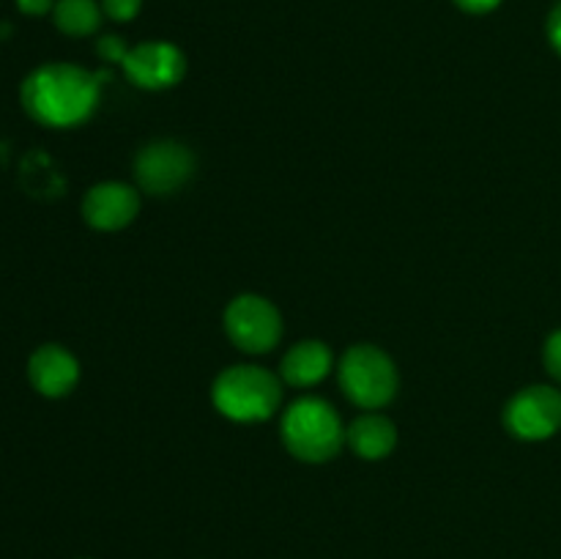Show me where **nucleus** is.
<instances>
[{
    "mask_svg": "<svg viewBox=\"0 0 561 559\" xmlns=\"http://www.w3.org/2000/svg\"><path fill=\"white\" fill-rule=\"evenodd\" d=\"M104 80H110V71H88L75 64L38 66L22 82V104L38 124L66 129L91 118Z\"/></svg>",
    "mask_w": 561,
    "mask_h": 559,
    "instance_id": "obj_1",
    "label": "nucleus"
},
{
    "mask_svg": "<svg viewBox=\"0 0 561 559\" xmlns=\"http://www.w3.org/2000/svg\"><path fill=\"white\" fill-rule=\"evenodd\" d=\"M214 409L233 422H263L283 403V381L261 365H230L211 387Z\"/></svg>",
    "mask_w": 561,
    "mask_h": 559,
    "instance_id": "obj_2",
    "label": "nucleus"
},
{
    "mask_svg": "<svg viewBox=\"0 0 561 559\" xmlns=\"http://www.w3.org/2000/svg\"><path fill=\"white\" fill-rule=\"evenodd\" d=\"M279 433L285 449L305 464H327L345 444L343 420L323 398H299L290 403Z\"/></svg>",
    "mask_w": 561,
    "mask_h": 559,
    "instance_id": "obj_3",
    "label": "nucleus"
},
{
    "mask_svg": "<svg viewBox=\"0 0 561 559\" xmlns=\"http://www.w3.org/2000/svg\"><path fill=\"white\" fill-rule=\"evenodd\" d=\"M337 376L345 398L359 409L376 411L398 395V367L392 356L378 345L359 343L345 351L337 365Z\"/></svg>",
    "mask_w": 561,
    "mask_h": 559,
    "instance_id": "obj_4",
    "label": "nucleus"
},
{
    "mask_svg": "<svg viewBox=\"0 0 561 559\" xmlns=\"http://www.w3.org/2000/svg\"><path fill=\"white\" fill-rule=\"evenodd\" d=\"M225 332L236 349L268 354L283 338V316L266 296L241 294L225 307Z\"/></svg>",
    "mask_w": 561,
    "mask_h": 559,
    "instance_id": "obj_5",
    "label": "nucleus"
},
{
    "mask_svg": "<svg viewBox=\"0 0 561 559\" xmlns=\"http://www.w3.org/2000/svg\"><path fill=\"white\" fill-rule=\"evenodd\" d=\"M504 425L515 438L546 442L561 431V389L531 384L515 392L504 409Z\"/></svg>",
    "mask_w": 561,
    "mask_h": 559,
    "instance_id": "obj_6",
    "label": "nucleus"
},
{
    "mask_svg": "<svg viewBox=\"0 0 561 559\" xmlns=\"http://www.w3.org/2000/svg\"><path fill=\"white\" fill-rule=\"evenodd\" d=\"M192 173H195V157L184 142H148L135 159V179L148 195H170V192L181 190Z\"/></svg>",
    "mask_w": 561,
    "mask_h": 559,
    "instance_id": "obj_7",
    "label": "nucleus"
},
{
    "mask_svg": "<svg viewBox=\"0 0 561 559\" xmlns=\"http://www.w3.org/2000/svg\"><path fill=\"white\" fill-rule=\"evenodd\" d=\"M124 75L146 91H164L184 80L186 58L170 42H142L129 47L124 58Z\"/></svg>",
    "mask_w": 561,
    "mask_h": 559,
    "instance_id": "obj_8",
    "label": "nucleus"
},
{
    "mask_svg": "<svg viewBox=\"0 0 561 559\" xmlns=\"http://www.w3.org/2000/svg\"><path fill=\"white\" fill-rule=\"evenodd\" d=\"M140 214V192L124 181H102L82 197V217L96 230H124Z\"/></svg>",
    "mask_w": 561,
    "mask_h": 559,
    "instance_id": "obj_9",
    "label": "nucleus"
},
{
    "mask_svg": "<svg viewBox=\"0 0 561 559\" xmlns=\"http://www.w3.org/2000/svg\"><path fill=\"white\" fill-rule=\"evenodd\" d=\"M31 384L44 398H64L80 381V362L64 345H42L27 362Z\"/></svg>",
    "mask_w": 561,
    "mask_h": 559,
    "instance_id": "obj_10",
    "label": "nucleus"
},
{
    "mask_svg": "<svg viewBox=\"0 0 561 559\" xmlns=\"http://www.w3.org/2000/svg\"><path fill=\"white\" fill-rule=\"evenodd\" d=\"M334 356L321 340H301L283 356L279 376L290 387H316L332 373Z\"/></svg>",
    "mask_w": 561,
    "mask_h": 559,
    "instance_id": "obj_11",
    "label": "nucleus"
},
{
    "mask_svg": "<svg viewBox=\"0 0 561 559\" xmlns=\"http://www.w3.org/2000/svg\"><path fill=\"white\" fill-rule=\"evenodd\" d=\"M345 442L362 460H381L398 447V427L389 417L367 411L351 422L345 431Z\"/></svg>",
    "mask_w": 561,
    "mask_h": 559,
    "instance_id": "obj_12",
    "label": "nucleus"
},
{
    "mask_svg": "<svg viewBox=\"0 0 561 559\" xmlns=\"http://www.w3.org/2000/svg\"><path fill=\"white\" fill-rule=\"evenodd\" d=\"M102 3L96 0H55L53 20L66 36H91L102 25Z\"/></svg>",
    "mask_w": 561,
    "mask_h": 559,
    "instance_id": "obj_13",
    "label": "nucleus"
},
{
    "mask_svg": "<svg viewBox=\"0 0 561 559\" xmlns=\"http://www.w3.org/2000/svg\"><path fill=\"white\" fill-rule=\"evenodd\" d=\"M542 365H546L548 376L561 384V329L548 334L546 345H542Z\"/></svg>",
    "mask_w": 561,
    "mask_h": 559,
    "instance_id": "obj_14",
    "label": "nucleus"
},
{
    "mask_svg": "<svg viewBox=\"0 0 561 559\" xmlns=\"http://www.w3.org/2000/svg\"><path fill=\"white\" fill-rule=\"evenodd\" d=\"M96 53L99 58L107 60V64H124V58L129 55V44L121 36H115V33H107V36L99 38Z\"/></svg>",
    "mask_w": 561,
    "mask_h": 559,
    "instance_id": "obj_15",
    "label": "nucleus"
},
{
    "mask_svg": "<svg viewBox=\"0 0 561 559\" xmlns=\"http://www.w3.org/2000/svg\"><path fill=\"white\" fill-rule=\"evenodd\" d=\"M142 9V0H102V11L115 22H131Z\"/></svg>",
    "mask_w": 561,
    "mask_h": 559,
    "instance_id": "obj_16",
    "label": "nucleus"
},
{
    "mask_svg": "<svg viewBox=\"0 0 561 559\" xmlns=\"http://www.w3.org/2000/svg\"><path fill=\"white\" fill-rule=\"evenodd\" d=\"M546 33H548V42H551V47L561 55V0L557 5H553L551 14H548Z\"/></svg>",
    "mask_w": 561,
    "mask_h": 559,
    "instance_id": "obj_17",
    "label": "nucleus"
},
{
    "mask_svg": "<svg viewBox=\"0 0 561 559\" xmlns=\"http://www.w3.org/2000/svg\"><path fill=\"white\" fill-rule=\"evenodd\" d=\"M455 5L469 11V14H488V11H493L496 5H502V0H455Z\"/></svg>",
    "mask_w": 561,
    "mask_h": 559,
    "instance_id": "obj_18",
    "label": "nucleus"
},
{
    "mask_svg": "<svg viewBox=\"0 0 561 559\" xmlns=\"http://www.w3.org/2000/svg\"><path fill=\"white\" fill-rule=\"evenodd\" d=\"M16 5H20V11H25V14L38 16V14H47V11H53L55 0H16Z\"/></svg>",
    "mask_w": 561,
    "mask_h": 559,
    "instance_id": "obj_19",
    "label": "nucleus"
}]
</instances>
